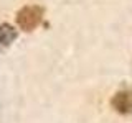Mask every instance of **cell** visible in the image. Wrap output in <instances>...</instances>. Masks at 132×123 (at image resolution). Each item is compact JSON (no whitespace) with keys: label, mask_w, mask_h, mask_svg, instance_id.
Segmentation results:
<instances>
[{"label":"cell","mask_w":132,"mask_h":123,"mask_svg":"<svg viewBox=\"0 0 132 123\" xmlns=\"http://www.w3.org/2000/svg\"><path fill=\"white\" fill-rule=\"evenodd\" d=\"M15 38H16V31L13 30V26H10L7 23L0 25V44L2 46H10L15 41Z\"/></svg>","instance_id":"3957f363"},{"label":"cell","mask_w":132,"mask_h":123,"mask_svg":"<svg viewBox=\"0 0 132 123\" xmlns=\"http://www.w3.org/2000/svg\"><path fill=\"white\" fill-rule=\"evenodd\" d=\"M112 107L122 115L132 113V92L130 90H121V92H117L112 97Z\"/></svg>","instance_id":"7a4b0ae2"},{"label":"cell","mask_w":132,"mask_h":123,"mask_svg":"<svg viewBox=\"0 0 132 123\" xmlns=\"http://www.w3.org/2000/svg\"><path fill=\"white\" fill-rule=\"evenodd\" d=\"M43 10L40 7H25L16 15V23L23 31H31L41 23Z\"/></svg>","instance_id":"6da1fadb"}]
</instances>
